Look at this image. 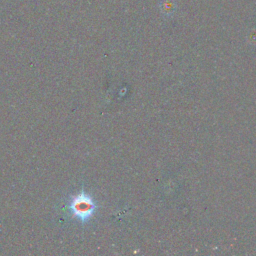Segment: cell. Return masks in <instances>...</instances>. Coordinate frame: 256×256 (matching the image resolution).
<instances>
[{
	"label": "cell",
	"instance_id": "1",
	"mask_svg": "<svg viewBox=\"0 0 256 256\" xmlns=\"http://www.w3.org/2000/svg\"><path fill=\"white\" fill-rule=\"evenodd\" d=\"M97 202L91 194L86 192L84 188L77 194L73 195L67 205L70 215L76 218L81 224L88 223L97 211Z\"/></svg>",
	"mask_w": 256,
	"mask_h": 256
}]
</instances>
